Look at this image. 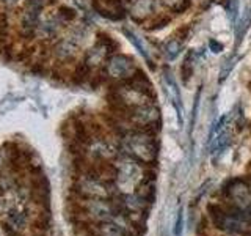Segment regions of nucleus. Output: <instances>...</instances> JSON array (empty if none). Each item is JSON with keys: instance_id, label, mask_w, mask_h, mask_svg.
Segmentation results:
<instances>
[{"instance_id": "nucleus-1", "label": "nucleus", "mask_w": 251, "mask_h": 236, "mask_svg": "<svg viewBox=\"0 0 251 236\" xmlns=\"http://www.w3.org/2000/svg\"><path fill=\"white\" fill-rule=\"evenodd\" d=\"M123 149L133 161L140 164H152L157 157V145L152 131H130L123 139Z\"/></svg>"}, {"instance_id": "nucleus-2", "label": "nucleus", "mask_w": 251, "mask_h": 236, "mask_svg": "<svg viewBox=\"0 0 251 236\" xmlns=\"http://www.w3.org/2000/svg\"><path fill=\"white\" fill-rule=\"evenodd\" d=\"M135 71H137V66H135V63H133V60L123 54L113 55L107 63V73L115 79H126V81H127Z\"/></svg>"}, {"instance_id": "nucleus-3", "label": "nucleus", "mask_w": 251, "mask_h": 236, "mask_svg": "<svg viewBox=\"0 0 251 236\" xmlns=\"http://www.w3.org/2000/svg\"><path fill=\"white\" fill-rule=\"evenodd\" d=\"M162 81H163V87L165 91H167L168 98L171 99L173 106L177 110V117H179V123H182V101H180V93L177 88V84L175 81V77L171 76L170 71L165 69L162 74Z\"/></svg>"}, {"instance_id": "nucleus-4", "label": "nucleus", "mask_w": 251, "mask_h": 236, "mask_svg": "<svg viewBox=\"0 0 251 236\" xmlns=\"http://www.w3.org/2000/svg\"><path fill=\"white\" fill-rule=\"evenodd\" d=\"M94 235L96 236H132V228L123 227L110 219V220H104V222H99L96 230H94Z\"/></svg>"}, {"instance_id": "nucleus-5", "label": "nucleus", "mask_w": 251, "mask_h": 236, "mask_svg": "<svg viewBox=\"0 0 251 236\" xmlns=\"http://www.w3.org/2000/svg\"><path fill=\"white\" fill-rule=\"evenodd\" d=\"M155 10L154 0H133L130 6V16L133 21H145L148 16H151Z\"/></svg>"}, {"instance_id": "nucleus-6", "label": "nucleus", "mask_w": 251, "mask_h": 236, "mask_svg": "<svg viewBox=\"0 0 251 236\" xmlns=\"http://www.w3.org/2000/svg\"><path fill=\"white\" fill-rule=\"evenodd\" d=\"M250 27H251V8H245V11L242 13V18L239 19L237 26H235V47H239Z\"/></svg>"}, {"instance_id": "nucleus-7", "label": "nucleus", "mask_w": 251, "mask_h": 236, "mask_svg": "<svg viewBox=\"0 0 251 236\" xmlns=\"http://www.w3.org/2000/svg\"><path fill=\"white\" fill-rule=\"evenodd\" d=\"M75 49H77V47H75L74 43H71L69 39H65V41L58 43V46L55 47V54H57L60 59L66 60V59L73 57V55L75 54Z\"/></svg>"}, {"instance_id": "nucleus-8", "label": "nucleus", "mask_w": 251, "mask_h": 236, "mask_svg": "<svg viewBox=\"0 0 251 236\" xmlns=\"http://www.w3.org/2000/svg\"><path fill=\"white\" fill-rule=\"evenodd\" d=\"M123 31H124V35L127 36V38L130 39V41L133 43V46L137 47V49H138V52H140L141 55H143V57H145L146 60H149V54H148V51H146L145 44L140 41V38H138V36H137L135 33H132V31H130V30H127V29H124Z\"/></svg>"}, {"instance_id": "nucleus-9", "label": "nucleus", "mask_w": 251, "mask_h": 236, "mask_svg": "<svg viewBox=\"0 0 251 236\" xmlns=\"http://www.w3.org/2000/svg\"><path fill=\"white\" fill-rule=\"evenodd\" d=\"M90 74H91V69H90L88 63H80V65L77 66L75 73H74V79H75L77 84H82L90 77Z\"/></svg>"}, {"instance_id": "nucleus-10", "label": "nucleus", "mask_w": 251, "mask_h": 236, "mask_svg": "<svg viewBox=\"0 0 251 236\" xmlns=\"http://www.w3.org/2000/svg\"><path fill=\"white\" fill-rule=\"evenodd\" d=\"M163 3L175 13H182L190 6V0H163Z\"/></svg>"}, {"instance_id": "nucleus-11", "label": "nucleus", "mask_w": 251, "mask_h": 236, "mask_svg": "<svg viewBox=\"0 0 251 236\" xmlns=\"http://www.w3.org/2000/svg\"><path fill=\"white\" fill-rule=\"evenodd\" d=\"M190 57H192V54H188L185 57V60L182 61V66H180V77H182L184 84H187L188 79H190L193 74V65L190 63Z\"/></svg>"}, {"instance_id": "nucleus-12", "label": "nucleus", "mask_w": 251, "mask_h": 236, "mask_svg": "<svg viewBox=\"0 0 251 236\" xmlns=\"http://www.w3.org/2000/svg\"><path fill=\"white\" fill-rule=\"evenodd\" d=\"M99 46L104 47L107 52H115L118 49V43L105 33H99Z\"/></svg>"}, {"instance_id": "nucleus-13", "label": "nucleus", "mask_w": 251, "mask_h": 236, "mask_svg": "<svg viewBox=\"0 0 251 236\" xmlns=\"http://www.w3.org/2000/svg\"><path fill=\"white\" fill-rule=\"evenodd\" d=\"M179 52H180V44L177 39H171V41H168L167 46H165V54H167V57L170 60L176 59Z\"/></svg>"}, {"instance_id": "nucleus-14", "label": "nucleus", "mask_w": 251, "mask_h": 236, "mask_svg": "<svg viewBox=\"0 0 251 236\" xmlns=\"http://www.w3.org/2000/svg\"><path fill=\"white\" fill-rule=\"evenodd\" d=\"M39 27H41V30L44 31V35L52 36L55 31L58 30V22L55 21V19H49V21H44Z\"/></svg>"}, {"instance_id": "nucleus-15", "label": "nucleus", "mask_w": 251, "mask_h": 236, "mask_svg": "<svg viewBox=\"0 0 251 236\" xmlns=\"http://www.w3.org/2000/svg\"><path fill=\"white\" fill-rule=\"evenodd\" d=\"M235 61H237V59H235V57H231V59H227L225 61V65L222 68V73H220V82H225V79L229 76V73H231L234 65H235Z\"/></svg>"}, {"instance_id": "nucleus-16", "label": "nucleus", "mask_w": 251, "mask_h": 236, "mask_svg": "<svg viewBox=\"0 0 251 236\" xmlns=\"http://www.w3.org/2000/svg\"><path fill=\"white\" fill-rule=\"evenodd\" d=\"M239 13V0H227V14H229V19L235 21Z\"/></svg>"}, {"instance_id": "nucleus-17", "label": "nucleus", "mask_w": 251, "mask_h": 236, "mask_svg": "<svg viewBox=\"0 0 251 236\" xmlns=\"http://www.w3.org/2000/svg\"><path fill=\"white\" fill-rule=\"evenodd\" d=\"M75 10H73V8H69V6H61L60 8V18L61 19H65V21H73L75 19Z\"/></svg>"}, {"instance_id": "nucleus-18", "label": "nucleus", "mask_w": 251, "mask_h": 236, "mask_svg": "<svg viewBox=\"0 0 251 236\" xmlns=\"http://www.w3.org/2000/svg\"><path fill=\"white\" fill-rule=\"evenodd\" d=\"M170 18H168V16H160V18L159 19H155L152 24H151V27H148L149 30H160V29H163L165 26H168V24H170Z\"/></svg>"}, {"instance_id": "nucleus-19", "label": "nucleus", "mask_w": 251, "mask_h": 236, "mask_svg": "<svg viewBox=\"0 0 251 236\" xmlns=\"http://www.w3.org/2000/svg\"><path fill=\"white\" fill-rule=\"evenodd\" d=\"M209 47H210V51H212V52H215V54H218V52H222V51H223V44H222V43H218V41H215V39H210V41H209Z\"/></svg>"}, {"instance_id": "nucleus-20", "label": "nucleus", "mask_w": 251, "mask_h": 236, "mask_svg": "<svg viewBox=\"0 0 251 236\" xmlns=\"http://www.w3.org/2000/svg\"><path fill=\"white\" fill-rule=\"evenodd\" d=\"M2 2H5V3H16L18 0H2Z\"/></svg>"}]
</instances>
